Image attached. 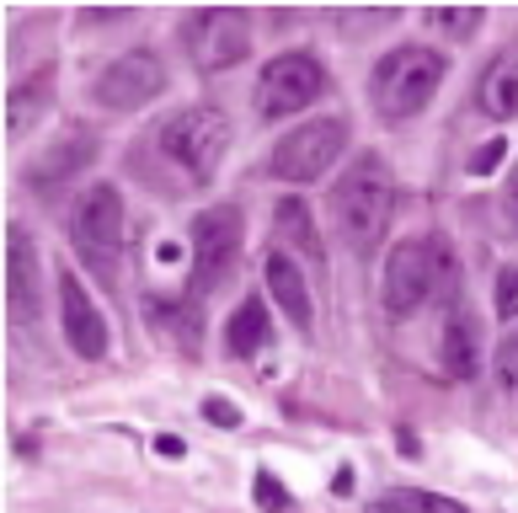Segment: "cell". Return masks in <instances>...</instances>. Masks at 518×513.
Wrapping results in <instances>:
<instances>
[{"label":"cell","mask_w":518,"mask_h":513,"mask_svg":"<svg viewBox=\"0 0 518 513\" xmlns=\"http://www.w3.org/2000/svg\"><path fill=\"white\" fill-rule=\"evenodd\" d=\"M481 22H486L481 6H428V27H438L449 38H476Z\"/></svg>","instance_id":"obj_22"},{"label":"cell","mask_w":518,"mask_h":513,"mask_svg":"<svg viewBox=\"0 0 518 513\" xmlns=\"http://www.w3.org/2000/svg\"><path fill=\"white\" fill-rule=\"evenodd\" d=\"M326 70L321 59L310 54H278L262 65V81H257V113L262 118H294L305 107H316L326 97Z\"/></svg>","instance_id":"obj_5"},{"label":"cell","mask_w":518,"mask_h":513,"mask_svg":"<svg viewBox=\"0 0 518 513\" xmlns=\"http://www.w3.org/2000/svg\"><path fill=\"white\" fill-rule=\"evenodd\" d=\"M502 155H508V139H486V145L476 150V155H470V171H476V177H492V171H497V161H502Z\"/></svg>","instance_id":"obj_26"},{"label":"cell","mask_w":518,"mask_h":513,"mask_svg":"<svg viewBox=\"0 0 518 513\" xmlns=\"http://www.w3.org/2000/svg\"><path fill=\"white\" fill-rule=\"evenodd\" d=\"M476 97H481L486 118H513L518 113V49H502L492 65L481 70Z\"/></svg>","instance_id":"obj_16"},{"label":"cell","mask_w":518,"mask_h":513,"mask_svg":"<svg viewBox=\"0 0 518 513\" xmlns=\"http://www.w3.org/2000/svg\"><path fill=\"white\" fill-rule=\"evenodd\" d=\"M203 417H209L214 428H241V407L225 401V396H209V401H203Z\"/></svg>","instance_id":"obj_27"},{"label":"cell","mask_w":518,"mask_h":513,"mask_svg":"<svg viewBox=\"0 0 518 513\" xmlns=\"http://www.w3.org/2000/svg\"><path fill=\"white\" fill-rule=\"evenodd\" d=\"M444 75H449L444 54L422 49V43H401V49H390L380 65H374L369 102L385 123H406L433 102V91L444 86Z\"/></svg>","instance_id":"obj_2"},{"label":"cell","mask_w":518,"mask_h":513,"mask_svg":"<svg viewBox=\"0 0 518 513\" xmlns=\"http://www.w3.org/2000/svg\"><path fill=\"white\" fill-rule=\"evenodd\" d=\"M508 214H513V225H518V171L508 177Z\"/></svg>","instance_id":"obj_30"},{"label":"cell","mask_w":518,"mask_h":513,"mask_svg":"<svg viewBox=\"0 0 518 513\" xmlns=\"http://www.w3.org/2000/svg\"><path fill=\"white\" fill-rule=\"evenodd\" d=\"M444 369L449 380H476L481 369V326L465 305H454L444 321Z\"/></svg>","instance_id":"obj_14"},{"label":"cell","mask_w":518,"mask_h":513,"mask_svg":"<svg viewBox=\"0 0 518 513\" xmlns=\"http://www.w3.org/2000/svg\"><path fill=\"white\" fill-rule=\"evenodd\" d=\"M113 17H134V6H86L81 22H113Z\"/></svg>","instance_id":"obj_28"},{"label":"cell","mask_w":518,"mask_h":513,"mask_svg":"<svg viewBox=\"0 0 518 513\" xmlns=\"http://www.w3.org/2000/svg\"><path fill=\"white\" fill-rule=\"evenodd\" d=\"M332 492H353V471H337L332 476Z\"/></svg>","instance_id":"obj_31"},{"label":"cell","mask_w":518,"mask_h":513,"mask_svg":"<svg viewBox=\"0 0 518 513\" xmlns=\"http://www.w3.org/2000/svg\"><path fill=\"white\" fill-rule=\"evenodd\" d=\"M268 289H273V300L278 310L300 326V332H310V321H316V310H310V289H305V273L294 268V262L284 252H273L268 257Z\"/></svg>","instance_id":"obj_17"},{"label":"cell","mask_w":518,"mask_h":513,"mask_svg":"<svg viewBox=\"0 0 518 513\" xmlns=\"http://www.w3.org/2000/svg\"><path fill=\"white\" fill-rule=\"evenodd\" d=\"M59 310H65V337L81 359H102L107 353V321L102 310L91 305V294L81 289L75 273H59Z\"/></svg>","instance_id":"obj_12"},{"label":"cell","mask_w":518,"mask_h":513,"mask_svg":"<svg viewBox=\"0 0 518 513\" xmlns=\"http://www.w3.org/2000/svg\"><path fill=\"white\" fill-rule=\"evenodd\" d=\"M161 150L177 161L193 182H209L214 166L230 150V118L214 107H182L161 123Z\"/></svg>","instance_id":"obj_3"},{"label":"cell","mask_w":518,"mask_h":513,"mask_svg":"<svg viewBox=\"0 0 518 513\" xmlns=\"http://www.w3.org/2000/svg\"><path fill=\"white\" fill-rule=\"evenodd\" d=\"M166 91V65L150 49H129L118 54L113 65L97 75V102L113 107V113H134V107L155 102Z\"/></svg>","instance_id":"obj_9"},{"label":"cell","mask_w":518,"mask_h":513,"mask_svg":"<svg viewBox=\"0 0 518 513\" xmlns=\"http://www.w3.org/2000/svg\"><path fill=\"white\" fill-rule=\"evenodd\" d=\"M273 220H278V236L294 241L310 262L326 257L321 252V230H316V220H310V209L300 204V198H278V204H273Z\"/></svg>","instance_id":"obj_19"},{"label":"cell","mask_w":518,"mask_h":513,"mask_svg":"<svg viewBox=\"0 0 518 513\" xmlns=\"http://www.w3.org/2000/svg\"><path fill=\"white\" fill-rule=\"evenodd\" d=\"M348 150V123L342 118H316V123H300L294 134L278 139L273 150V177L284 182H316L337 166V155Z\"/></svg>","instance_id":"obj_7"},{"label":"cell","mask_w":518,"mask_h":513,"mask_svg":"<svg viewBox=\"0 0 518 513\" xmlns=\"http://www.w3.org/2000/svg\"><path fill=\"white\" fill-rule=\"evenodd\" d=\"M380 289H385V310H390V316H412L422 300H433V252H428V236H412V241L390 246Z\"/></svg>","instance_id":"obj_10"},{"label":"cell","mask_w":518,"mask_h":513,"mask_svg":"<svg viewBox=\"0 0 518 513\" xmlns=\"http://www.w3.org/2000/svg\"><path fill=\"white\" fill-rule=\"evenodd\" d=\"M49 102H54V70L43 65L33 75H22V81L6 91V134H27L43 113H49Z\"/></svg>","instance_id":"obj_15"},{"label":"cell","mask_w":518,"mask_h":513,"mask_svg":"<svg viewBox=\"0 0 518 513\" xmlns=\"http://www.w3.org/2000/svg\"><path fill=\"white\" fill-rule=\"evenodd\" d=\"M332 209H337V225L353 252H374L385 241L390 214H396V177H390L385 155H374V150L358 155L348 166V177L337 182Z\"/></svg>","instance_id":"obj_1"},{"label":"cell","mask_w":518,"mask_h":513,"mask_svg":"<svg viewBox=\"0 0 518 513\" xmlns=\"http://www.w3.org/2000/svg\"><path fill=\"white\" fill-rule=\"evenodd\" d=\"M268 337H273V326H268V305L251 294V300L235 305V316L225 321V342H230V353H241V359H251V353H262L268 348Z\"/></svg>","instance_id":"obj_18"},{"label":"cell","mask_w":518,"mask_h":513,"mask_svg":"<svg viewBox=\"0 0 518 513\" xmlns=\"http://www.w3.org/2000/svg\"><path fill=\"white\" fill-rule=\"evenodd\" d=\"M497 316L502 321L518 316V268H502L497 273Z\"/></svg>","instance_id":"obj_25"},{"label":"cell","mask_w":518,"mask_h":513,"mask_svg":"<svg viewBox=\"0 0 518 513\" xmlns=\"http://www.w3.org/2000/svg\"><path fill=\"white\" fill-rule=\"evenodd\" d=\"M70 241H75V252H81L86 262H97L102 278H113L118 241H123V198H118V188L97 182V188H86L81 198H75V209H70Z\"/></svg>","instance_id":"obj_4"},{"label":"cell","mask_w":518,"mask_h":513,"mask_svg":"<svg viewBox=\"0 0 518 513\" xmlns=\"http://www.w3.org/2000/svg\"><path fill=\"white\" fill-rule=\"evenodd\" d=\"M251 497H257V508H262V513H284V508H289L284 481L268 476V471H257V481H251Z\"/></svg>","instance_id":"obj_24"},{"label":"cell","mask_w":518,"mask_h":513,"mask_svg":"<svg viewBox=\"0 0 518 513\" xmlns=\"http://www.w3.org/2000/svg\"><path fill=\"white\" fill-rule=\"evenodd\" d=\"M43 310V284H38V252L22 225H6V316L17 326H33Z\"/></svg>","instance_id":"obj_11"},{"label":"cell","mask_w":518,"mask_h":513,"mask_svg":"<svg viewBox=\"0 0 518 513\" xmlns=\"http://www.w3.org/2000/svg\"><path fill=\"white\" fill-rule=\"evenodd\" d=\"M401 17V6H332V22H342L348 33H358V27H390Z\"/></svg>","instance_id":"obj_23"},{"label":"cell","mask_w":518,"mask_h":513,"mask_svg":"<svg viewBox=\"0 0 518 513\" xmlns=\"http://www.w3.org/2000/svg\"><path fill=\"white\" fill-rule=\"evenodd\" d=\"M374 513H470V508H460L454 497H438V492L396 487V492H385L380 503H374Z\"/></svg>","instance_id":"obj_20"},{"label":"cell","mask_w":518,"mask_h":513,"mask_svg":"<svg viewBox=\"0 0 518 513\" xmlns=\"http://www.w3.org/2000/svg\"><path fill=\"white\" fill-rule=\"evenodd\" d=\"M428 252H433V300L454 310V300H460V262H454V246L444 236H428Z\"/></svg>","instance_id":"obj_21"},{"label":"cell","mask_w":518,"mask_h":513,"mask_svg":"<svg viewBox=\"0 0 518 513\" xmlns=\"http://www.w3.org/2000/svg\"><path fill=\"white\" fill-rule=\"evenodd\" d=\"M235 257H241V209H203L193 220V289H219L235 273Z\"/></svg>","instance_id":"obj_8"},{"label":"cell","mask_w":518,"mask_h":513,"mask_svg":"<svg viewBox=\"0 0 518 513\" xmlns=\"http://www.w3.org/2000/svg\"><path fill=\"white\" fill-rule=\"evenodd\" d=\"M91 155H97V134L75 123V129L59 134V145H49V150H43L38 161H33L27 182H33V188H59L65 177H75L81 166H91Z\"/></svg>","instance_id":"obj_13"},{"label":"cell","mask_w":518,"mask_h":513,"mask_svg":"<svg viewBox=\"0 0 518 513\" xmlns=\"http://www.w3.org/2000/svg\"><path fill=\"white\" fill-rule=\"evenodd\" d=\"M187 54L203 75H219L251 54V17L241 6H203L187 17Z\"/></svg>","instance_id":"obj_6"},{"label":"cell","mask_w":518,"mask_h":513,"mask_svg":"<svg viewBox=\"0 0 518 513\" xmlns=\"http://www.w3.org/2000/svg\"><path fill=\"white\" fill-rule=\"evenodd\" d=\"M155 449H161V455H177V460L187 455V444L177 439V433H161V439H155Z\"/></svg>","instance_id":"obj_29"}]
</instances>
